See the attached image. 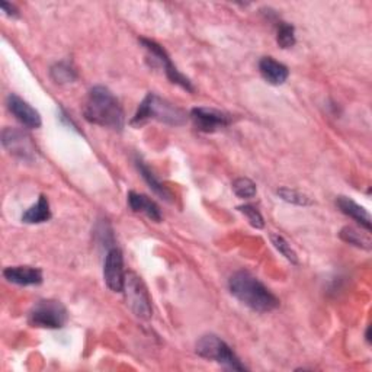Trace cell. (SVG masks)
Wrapping results in <instances>:
<instances>
[{
  "label": "cell",
  "instance_id": "cell-1",
  "mask_svg": "<svg viewBox=\"0 0 372 372\" xmlns=\"http://www.w3.org/2000/svg\"><path fill=\"white\" fill-rule=\"evenodd\" d=\"M84 118L95 126L121 131L126 126V114L114 93L105 86L92 87L86 104Z\"/></svg>",
  "mask_w": 372,
  "mask_h": 372
},
{
  "label": "cell",
  "instance_id": "cell-2",
  "mask_svg": "<svg viewBox=\"0 0 372 372\" xmlns=\"http://www.w3.org/2000/svg\"><path fill=\"white\" fill-rule=\"evenodd\" d=\"M229 290L240 302L258 313H269L279 307V300L256 276L247 270L236 272L229 281Z\"/></svg>",
  "mask_w": 372,
  "mask_h": 372
},
{
  "label": "cell",
  "instance_id": "cell-3",
  "mask_svg": "<svg viewBox=\"0 0 372 372\" xmlns=\"http://www.w3.org/2000/svg\"><path fill=\"white\" fill-rule=\"evenodd\" d=\"M150 119L168 124V126L180 127L188 121V115L176 105L160 98L159 95H156V93L150 92L140 104L130 124L133 127H140Z\"/></svg>",
  "mask_w": 372,
  "mask_h": 372
},
{
  "label": "cell",
  "instance_id": "cell-4",
  "mask_svg": "<svg viewBox=\"0 0 372 372\" xmlns=\"http://www.w3.org/2000/svg\"><path fill=\"white\" fill-rule=\"evenodd\" d=\"M197 354L205 359L214 361L233 371H246L247 368L240 362L233 349L223 339L215 334H205L197 342Z\"/></svg>",
  "mask_w": 372,
  "mask_h": 372
},
{
  "label": "cell",
  "instance_id": "cell-5",
  "mask_svg": "<svg viewBox=\"0 0 372 372\" xmlns=\"http://www.w3.org/2000/svg\"><path fill=\"white\" fill-rule=\"evenodd\" d=\"M69 320L67 308L57 300H41L29 312L28 322L33 327L61 329Z\"/></svg>",
  "mask_w": 372,
  "mask_h": 372
},
{
  "label": "cell",
  "instance_id": "cell-6",
  "mask_svg": "<svg viewBox=\"0 0 372 372\" xmlns=\"http://www.w3.org/2000/svg\"><path fill=\"white\" fill-rule=\"evenodd\" d=\"M122 292L126 294V301L131 312L141 320H148L153 316V305L148 290L136 272L126 273V283H124Z\"/></svg>",
  "mask_w": 372,
  "mask_h": 372
},
{
  "label": "cell",
  "instance_id": "cell-7",
  "mask_svg": "<svg viewBox=\"0 0 372 372\" xmlns=\"http://www.w3.org/2000/svg\"><path fill=\"white\" fill-rule=\"evenodd\" d=\"M140 43H141L143 47L150 53V55L153 57V60H156L158 63H159V66L163 67L166 77H168L173 84H177V86H180L182 89L188 90V92H194V90H195L194 86H192V83H191V80H190L188 77H186V76H183V75L173 66L170 57L168 55L166 50H165L160 44H158L156 41L147 40V38H141Z\"/></svg>",
  "mask_w": 372,
  "mask_h": 372
},
{
  "label": "cell",
  "instance_id": "cell-8",
  "mask_svg": "<svg viewBox=\"0 0 372 372\" xmlns=\"http://www.w3.org/2000/svg\"><path fill=\"white\" fill-rule=\"evenodd\" d=\"M197 130L202 133H215L221 128L229 127L231 124V116L214 108L197 106L190 114Z\"/></svg>",
  "mask_w": 372,
  "mask_h": 372
},
{
  "label": "cell",
  "instance_id": "cell-9",
  "mask_svg": "<svg viewBox=\"0 0 372 372\" xmlns=\"http://www.w3.org/2000/svg\"><path fill=\"white\" fill-rule=\"evenodd\" d=\"M2 144L12 156L31 162L35 159V146L31 137L18 128H5L2 133Z\"/></svg>",
  "mask_w": 372,
  "mask_h": 372
},
{
  "label": "cell",
  "instance_id": "cell-10",
  "mask_svg": "<svg viewBox=\"0 0 372 372\" xmlns=\"http://www.w3.org/2000/svg\"><path fill=\"white\" fill-rule=\"evenodd\" d=\"M104 279L106 287L114 292H122L126 283V270H124V256L116 247L106 253L104 265Z\"/></svg>",
  "mask_w": 372,
  "mask_h": 372
},
{
  "label": "cell",
  "instance_id": "cell-11",
  "mask_svg": "<svg viewBox=\"0 0 372 372\" xmlns=\"http://www.w3.org/2000/svg\"><path fill=\"white\" fill-rule=\"evenodd\" d=\"M6 105L11 114L25 126L26 128H40L41 127V115L40 112L31 106L26 101L19 98L15 93H11V95L6 98Z\"/></svg>",
  "mask_w": 372,
  "mask_h": 372
},
{
  "label": "cell",
  "instance_id": "cell-12",
  "mask_svg": "<svg viewBox=\"0 0 372 372\" xmlns=\"http://www.w3.org/2000/svg\"><path fill=\"white\" fill-rule=\"evenodd\" d=\"M4 276L21 287L43 284V270L33 266H9L4 270Z\"/></svg>",
  "mask_w": 372,
  "mask_h": 372
},
{
  "label": "cell",
  "instance_id": "cell-13",
  "mask_svg": "<svg viewBox=\"0 0 372 372\" xmlns=\"http://www.w3.org/2000/svg\"><path fill=\"white\" fill-rule=\"evenodd\" d=\"M259 72L262 77L273 86L284 84L290 76L288 67L272 57H263L259 61Z\"/></svg>",
  "mask_w": 372,
  "mask_h": 372
},
{
  "label": "cell",
  "instance_id": "cell-14",
  "mask_svg": "<svg viewBox=\"0 0 372 372\" xmlns=\"http://www.w3.org/2000/svg\"><path fill=\"white\" fill-rule=\"evenodd\" d=\"M336 205L345 215H348V217H351L352 220H355L362 229L371 231V229H372L371 215L363 207H361L359 204H356L354 199H351L348 197H337Z\"/></svg>",
  "mask_w": 372,
  "mask_h": 372
},
{
  "label": "cell",
  "instance_id": "cell-15",
  "mask_svg": "<svg viewBox=\"0 0 372 372\" xmlns=\"http://www.w3.org/2000/svg\"><path fill=\"white\" fill-rule=\"evenodd\" d=\"M128 205L134 212L147 215L151 221H156V223L162 221V211L159 205L153 199H150L147 195L131 191L128 194Z\"/></svg>",
  "mask_w": 372,
  "mask_h": 372
},
{
  "label": "cell",
  "instance_id": "cell-16",
  "mask_svg": "<svg viewBox=\"0 0 372 372\" xmlns=\"http://www.w3.org/2000/svg\"><path fill=\"white\" fill-rule=\"evenodd\" d=\"M51 219V209H50V202L45 195H41L38 198V202L28 208L22 214V221L26 224H41L45 223Z\"/></svg>",
  "mask_w": 372,
  "mask_h": 372
},
{
  "label": "cell",
  "instance_id": "cell-17",
  "mask_svg": "<svg viewBox=\"0 0 372 372\" xmlns=\"http://www.w3.org/2000/svg\"><path fill=\"white\" fill-rule=\"evenodd\" d=\"M136 165H137V169H138L140 175H141L143 179L147 182V185L150 186V190H151L154 194H156V195H159L162 199L170 202V201H172V194L169 192V190L166 188V186L158 179V176L153 173V170H151L141 159H138V158L136 159Z\"/></svg>",
  "mask_w": 372,
  "mask_h": 372
},
{
  "label": "cell",
  "instance_id": "cell-18",
  "mask_svg": "<svg viewBox=\"0 0 372 372\" xmlns=\"http://www.w3.org/2000/svg\"><path fill=\"white\" fill-rule=\"evenodd\" d=\"M340 239L344 241L359 247V249H365V251H371L372 247V241H371V236L369 231L365 229H356L352 226H346L339 233Z\"/></svg>",
  "mask_w": 372,
  "mask_h": 372
},
{
  "label": "cell",
  "instance_id": "cell-19",
  "mask_svg": "<svg viewBox=\"0 0 372 372\" xmlns=\"http://www.w3.org/2000/svg\"><path fill=\"white\" fill-rule=\"evenodd\" d=\"M50 75L55 83H72L77 77L75 69L66 61H60V63L54 65L50 70Z\"/></svg>",
  "mask_w": 372,
  "mask_h": 372
},
{
  "label": "cell",
  "instance_id": "cell-20",
  "mask_svg": "<svg viewBox=\"0 0 372 372\" xmlns=\"http://www.w3.org/2000/svg\"><path fill=\"white\" fill-rule=\"evenodd\" d=\"M276 43L278 45L287 50L295 45V28L291 23L279 22L276 31Z\"/></svg>",
  "mask_w": 372,
  "mask_h": 372
},
{
  "label": "cell",
  "instance_id": "cell-21",
  "mask_svg": "<svg viewBox=\"0 0 372 372\" xmlns=\"http://www.w3.org/2000/svg\"><path fill=\"white\" fill-rule=\"evenodd\" d=\"M233 191L241 199H251L256 195V183L249 177H237L233 182Z\"/></svg>",
  "mask_w": 372,
  "mask_h": 372
},
{
  "label": "cell",
  "instance_id": "cell-22",
  "mask_svg": "<svg viewBox=\"0 0 372 372\" xmlns=\"http://www.w3.org/2000/svg\"><path fill=\"white\" fill-rule=\"evenodd\" d=\"M270 241L275 246V249L281 253L287 261H290L291 263H298V256L294 252V249L291 247V244L279 234H270Z\"/></svg>",
  "mask_w": 372,
  "mask_h": 372
},
{
  "label": "cell",
  "instance_id": "cell-23",
  "mask_svg": "<svg viewBox=\"0 0 372 372\" xmlns=\"http://www.w3.org/2000/svg\"><path fill=\"white\" fill-rule=\"evenodd\" d=\"M241 214H244L247 217V220H249L251 226L261 230L265 227V221H263V217L262 214L259 212V209L251 204H244V205H240L237 208Z\"/></svg>",
  "mask_w": 372,
  "mask_h": 372
},
{
  "label": "cell",
  "instance_id": "cell-24",
  "mask_svg": "<svg viewBox=\"0 0 372 372\" xmlns=\"http://www.w3.org/2000/svg\"><path fill=\"white\" fill-rule=\"evenodd\" d=\"M278 195L281 197L284 201L290 202V204H295V205H310L312 204V201H310V198L295 190H290V188H281L278 190Z\"/></svg>",
  "mask_w": 372,
  "mask_h": 372
},
{
  "label": "cell",
  "instance_id": "cell-25",
  "mask_svg": "<svg viewBox=\"0 0 372 372\" xmlns=\"http://www.w3.org/2000/svg\"><path fill=\"white\" fill-rule=\"evenodd\" d=\"M0 6H2V11H4L8 16H11V18H16V16L19 15L18 9H16L13 5L8 4V2H2V4H0Z\"/></svg>",
  "mask_w": 372,
  "mask_h": 372
},
{
  "label": "cell",
  "instance_id": "cell-26",
  "mask_svg": "<svg viewBox=\"0 0 372 372\" xmlns=\"http://www.w3.org/2000/svg\"><path fill=\"white\" fill-rule=\"evenodd\" d=\"M365 336H366V340H368V344H369L371 342V327L366 329V334Z\"/></svg>",
  "mask_w": 372,
  "mask_h": 372
}]
</instances>
